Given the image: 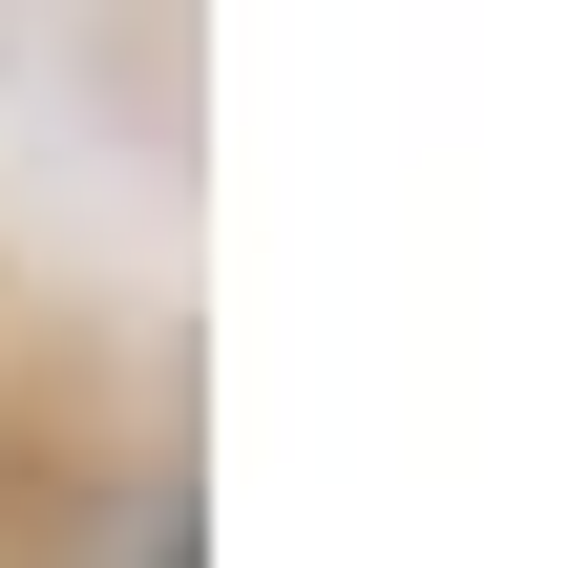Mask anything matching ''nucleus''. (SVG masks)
<instances>
[{"label": "nucleus", "mask_w": 568, "mask_h": 568, "mask_svg": "<svg viewBox=\"0 0 568 568\" xmlns=\"http://www.w3.org/2000/svg\"><path fill=\"white\" fill-rule=\"evenodd\" d=\"M126 568H190V506H169V485L126 506Z\"/></svg>", "instance_id": "nucleus-1"}]
</instances>
